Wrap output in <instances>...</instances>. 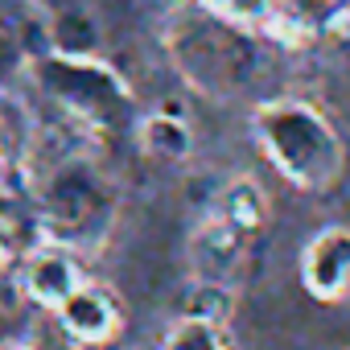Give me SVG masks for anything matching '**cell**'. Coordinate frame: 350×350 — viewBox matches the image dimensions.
Wrapping results in <instances>:
<instances>
[{"label":"cell","instance_id":"1","mask_svg":"<svg viewBox=\"0 0 350 350\" xmlns=\"http://www.w3.org/2000/svg\"><path fill=\"white\" fill-rule=\"evenodd\" d=\"M256 144L272 169L297 190L321 194L342 173V140L329 120L297 99H276L256 111Z\"/></svg>","mask_w":350,"mask_h":350},{"label":"cell","instance_id":"2","mask_svg":"<svg viewBox=\"0 0 350 350\" xmlns=\"http://www.w3.org/2000/svg\"><path fill=\"white\" fill-rule=\"evenodd\" d=\"M178 58L194 75V83H202L206 91H227V87L247 83L252 62H256L239 25L219 21V17L206 21V25H194L186 33V42L178 46Z\"/></svg>","mask_w":350,"mask_h":350},{"label":"cell","instance_id":"3","mask_svg":"<svg viewBox=\"0 0 350 350\" xmlns=\"http://www.w3.org/2000/svg\"><path fill=\"white\" fill-rule=\"evenodd\" d=\"M46 227H50V239H79L95 227V219L103 215V182L95 178V169L83 165V161H70V165H58L54 178L46 182Z\"/></svg>","mask_w":350,"mask_h":350},{"label":"cell","instance_id":"4","mask_svg":"<svg viewBox=\"0 0 350 350\" xmlns=\"http://www.w3.org/2000/svg\"><path fill=\"white\" fill-rule=\"evenodd\" d=\"M17 280H21V288H25V297L38 305V309H46V313H54L87 276H83V268H79V260H75V252L66 247V243H58V239H50V243H42V247H29L25 252V260H21V268H17Z\"/></svg>","mask_w":350,"mask_h":350},{"label":"cell","instance_id":"5","mask_svg":"<svg viewBox=\"0 0 350 350\" xmlns=\"http://www.w3.org/2000/svg\"><path fill=\"white\" fill-rule=\"evenodd\" d=\"M46 83H50V91H54V99L62 107H70L75 116H87V120L107 124L124 107L120 87L103 70H91V66H79V62H50Z\"/></svg>","mask_w":350,"mask_h":350},{"label":"cell","instance_id":"6","mask_svg":"<svg viewBox=\"0 0 350 350\" xmlns=\"http://www.w3.org/2000/svg\"><path fill=\"white\" fill-rule=\"evenodd\" d=\"M301 284L317 301L350 293V227H321L301 252Z\"/></svg>","mask_w":350,"mask_h":350},{"label":"cell","instance_id":"7","mask_svg":"<svg viewBox=\"0 0 350 350\" xmlns=\"http://www.w3.org/2000/svg\"><path fill=\"white\" fill-rule=\"evenodd\" d=\"M54 317H58V329H62L75 346H103V342H111L116 329H120V305H116L111 288L91 284V280H83V284L54 309Z\"/></svg>","mask_w":350,"mask_h":350},{"label":"cell","instance_id":"8","mask_svg":"<svg viewBox=\"0 0 350 350\" xmlns=\"http://www.w3.org/2000/svg\"><path fill=\"white\" fill-rule=\"evenodd\" d=\"M243 239H247V231H239V227L227 223L223 215H211V219L194 231V243H190L198 276L223 280V276L239 264V256H243Z\"/></svg>","mask_w":350,"mask_h":350},{"label":"cell","instance_id":"9","mask_svg":"<svg viewBox=\"0 0 350 350\" xmlns=\"http://www.w3.org/2000/svg\"><path fill=\"white\" fill-rule=\"evenodd\" d=\"M136 144L148 161H161V165H182L190 161L194 152V132L186 120L169 116V111H152L136 124Z\"/></svg>","mask_w":350,"mask_h":350},{"label":"cell","instance_id":"10","mask_svg":"<svg viewBox=\"0 0 350 350\" xmlns=\"http://www.w3.org/2000/svg\"><path fill=\"white\" fill-rule=\"evenodd\" d=\"M215 215H223L227 223H235L239 231L252 235V231L264 227V219H268V202H264V194L256 190V182H235V186H227V190L219 194Z\"/></svg>","mask_w":350,"mask_h":350},{"label":"cell","instance_id":"11","mask_svg":"<svg viewBox=\"0 0 350 350\" xmlns=\"http://www.w3.org/2000/svg\"><path fill=\"white\" fill-rule=\"evenodd\" d=\"M157 350H227L223 325L206 321V317H178L157 342Z\"/></svg>","mask_w":350,"mask_h":350},{"label":"cell","instance_id":"12","mask_svg":"<svg viewBox=\"0 0 350 350\" xmlns=\"http://www.w3.org/2000/svg\"><path fill=\"white\" fill-rule=\"evenodd\" d=\"M33 309V301L25 297L17 276H0V342H13V329L25 321V313Z\"/></svg>","mask_w":350,"mask_h":350},{"label":"cell","instance_id":"13","mask_svg":"<svg viewBox=\"0 0 350 350\" xmlns=\"http://www.w3.org/2000/svg\"><path fill=\"white\" fill-rule=\"evenodd\" d=\"M202 5H206L211 17L231 21V25H239V29L260 25V21H268V13H272V0H202Z\"/></svg>","mask_w":350,"mask_h":350},{"label":"cell","instance_id":"14","mask_svg":"<svg viewBox=\"0 0 350 350\" xmlns=\"http://www.w3.org/2000/svg\"><path fill=\"white\" fill-rule=\"evenodd\" d=\"M21 260H25V247L17 239V227L0 219V276H17Z\"/></svg>","mask_w":350,"mask_h":350},{"label":"cell","instance_id":"15","mask_svg":"<svg viewBox=\"0 0 350 350\" xmlns=\"http://www.w3.org/2000/svg\"><path fill=\"white\" fill-rule=\"evenodd\" d=\"M0 165H5V128H0Z\"/></svg>","mask_w":350,"mask_h":350},{"label":"cell","instance_id":"16","mask_svg":"<svg viewBox=\"0 0 350 350\" xmlns=\"http://www.w3.org/2000/svg\"><path fill=\"white\" fill-rule=\"evenodd\" d=\"M0 350H21V346H13V342H0Z\"/></svg>","mask_w":350,"mask_h":350}]
</instances>
